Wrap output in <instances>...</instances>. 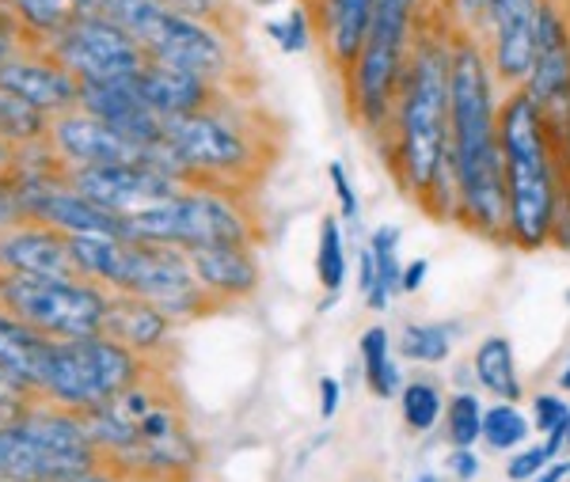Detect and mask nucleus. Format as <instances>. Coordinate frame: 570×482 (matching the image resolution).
<instances>
[{
  "mask_svg": "<svg viewBox=\"0 0 570 482\" xmlns=\"http://www.w3.org/2000/svg\"><path fill=\"white\" fill-rule=\"evenodd\" d=\"M449 134L461 206L456 220L487 239H505V168L491 65L468 31L449 39Z\"/></svg>",
  "mask_w": 570,
  "mask_h": 482,
  "instance_id": "f257e3e1",
  "label": "nucleus"
},
{
  "mask_svg": "<svg viewBox=\"0 0 570 482\" xmlns=\"http://www.w3.org/2000/svg\"><path fill=\"white\" fill-rule=\"evenodd\" d=\"M499 145L505 168V239L521 252H540L556 232L567 171L563 145L525 88L510 91L499 104Z\"/></svg>",
  "mask_w": 570,
  "mask_h": 482,
  "instance_id": "f03ea898",
  "label": "nucleus"
},
{
  "mask_svg": "<svg viewBox=\"0 0 570 482\" xmlns=\"http://www.w3.org/2000/svg\"><path fill=\"white\" fill-rule=\"evenodd\" d=\"M449 39L445 31H430L411 46L407 69L400 80V96L392 110V171L400 187L426 206L449 153Z\"/></svg>",
  "mask_w": 570,
  "mask_h": 482,
  "instance_id": "7ed1b4c3",
  "label": "nucleus"
},
{
  "mask_svg": "<svg viewBox=\"0 0 570 482\" xmlns=\"http://www.w3.org/2000/svg\"><path fill=\"white\" fill-rule=\"evenodd\" d=\"M422 16V0H376L362 53L346 72L351 110L370 134H384L392 122L400 80L411 58V35Z\"/></svg>",
  "mask_w": 570,
  "mask_h": 482,
  "instance_id": "20e7f679",
  "label": "nucleus"
},
{
  "mask_svg": "<svg viewBox=\"0 0 570 482\" xmlns=\"http://www.w3.org/2000/svg\"><path fill=\"white\" fill-rule=\"evenodd\" d=\"M126 239L168 244L179 252L195 247H252L259 239L240 194L220 187H187L176 198L126 217Z\"/></svg>",
  "mask_w": 570,
  "mask_h": 482,
  "instance_id": "39448f33",
  "label": "nucleus"
},
{
  "mask_svg": "<svg viewBox=\"0 0 570 482\" xmlns=\"http://www.w3.org/2000/svg\"><path fill=\"white\" fill-rule=\"evenodd\" d=\"M149 373V357L134 354L115 338H66L50 350L42 395L69 411H91Z\"/></svg>",
  "mask_w": 570,
  "mask_h": 482,
  "instance_id": "423d86ee",
  "label": "nucleus"
},
{
  "mask_svg": "<svg viewBox=\"0 0 570 482\" xmlns=\"http://www.w3.org/2000/svg\"><path fill=\"white\" fill-rule=\"evenodd\" d=\"M233 96L220 107L198 115L164 118V137L187 156L202 187L233 190L228 183H247L263 171V141L240 115H233Z\"/></svg>",
  "mask_w": 570,
  "mask_h": 482,
  "instance_id": "0eeeda50",
  "label": "nucleus"
},
{
  "mask_svg": "<svg viewBox=\"0 0 570 482\" xmlns=\"http://www.w3.org/2000/svg\"><path fill=\"white\" fill-rule=\"evenodd\" d=\"M107 293L96 282H66V277H0V312L16 315L50 342L96 338L104 327Z\"/></svg>",
  "mask_w": 570,
  "mask_h": 482,
  "instance_id": "6e6552de",
  "label": "nucleus"
},
{
  "mask_svg": "<svg viewBox=\"0 0 570 482\" xmlns=\"http://www.w3.org/2000/svg\"><path fill=\"white\" fill-rule=\"evenodd\" d=\"M46 53H53L80 85H126L149 65L141 42L110 20H77L46 46Z\"/></svg>",
  "mask_w": 570,
  "mask_h": 482,
  "instance_id": "1a4fd4ad",
  "label": "nucleus"
},
{
  "mask_svg": "<svg viewBox=\"0 0 570 482\" xmlns=\"http://www.w3.org/2000/svg\"><path fill=\"white\" fill-rule=\"evenodd\" d=\"M525 96L540 107L548 129L559 145L570 134V20L556 0H540L537 16V50L525 77Z\"/></svg>",
  "mask_w": 570,
  "mask_h": 482,
  "instance_id": "9d476101",
  "label": "nucleus"
},
{
  "mask_svg": "<svg viewBox=\"0 0 570 482\" xmlns=\"http://www.w3.org/2000/svg\"><path fill=\"white\" fill-rule=\"evenodd\" d=\"M66 179L72 190H80L96 206H104L118 217H134L141 209H153L160 201L176 198V179L160 175L149 164H91V168H66Z\"/></svg>",
  "mask_w": 570,
  "mask_h": 482,
  "instance_id": "9b49d317",
  "label": "nucleus"
},
{
  "mask_svg": "<svg viewBox=\"0 0 570 482\" xmlns=\"http://www.w3.org/2000/svg\"><path fill=\"white\" fill-rule=\"evenodd\" d=\"M50 145L66 168H91V164H145V148L122 137L104 118L85 107L50 118Z\"/></svg>",
  "mask_w": 570,
  "mask_h": 482,
  "instance_id": "f8f14e48",
  "label": "nucleus"
},
{
  "mask_svg": "<svg viewBox=\"0 0 570 482\" xmlns=\"http://www.w3.org/2000/svg\"><path fill=\"white\" fill-rule=\"evenodd\" d=\"M27 274V277H66V282H88L80 263L72 258L69 236L39 220L0 232V277Z\"/></svg>",
  "mask_w": 570,
  "mask_h": 482,
  "instance_id": "ddd939ff",
  "label": "nucleus"
},
{
  "mask_svg": "<svg viewBox=\"0 0 570 482\" xmlns=\"http://www.w3.org/2000/svg\"><path fill=\"white\" fill-rule=\"evenodd\" d=\"M0 88L16 91L23 104H31L35 110H42V115H50V118L66 115V110H77L80 91H85V85L72 77L66 65L46 50L23 53V58L0 65Z\"/></svg>",
  "mask_w": 570,
  "mask_h": 482,
  "instance_id": "4468645a",
  "label": "nucleus"
},
{
  "mask_svg": "<svg viewBox=\"0 0 570 482\" xmlns=\"http://www.w3.org/2000/svg\"><path fill=\"white\" fill-rule=\"evenodd\" d=\"M540 0H491L487 31H491V69L505 85H525L532 50H537Z\"/></svg>",
  "mask_w": 570,
  "mask_h": 482,
  "instance_id": "2eb2a0df",
  "label": "nucleus"
},
{
  "mask_svg": "<svg viewBox=\"0 0 570 482\" xmlns=\"http://www.w3.org/2000/svg\"><path fill=\"white\" fill-rule=\"evenodd\" d=\"M80 471L96 468L46 444L20 419L0 422V479L4 482H61L69 475H80Z\"/></svg>",
  "mask_w": 570,
  "mask_h": 482,
  "instance_id": "dca6fc26",
  "label": "nucleus"
},
{
  "mask_svg": "<svg viewBox=\"0 0 570 482\" xmlns=\"http://www.w3.org/2000/svg\"><path fill=\"white\" fill-rule=\"evenodd\" d=\"M137 91L145 96L160 118H183V115H198V110H209V107H220L233 91L228 88H217L209 80L195 77V72H183V69H171L164 61H153L141 69V77L134 80Z\"/></svg>",
  "mask_w": 570,
  "mask_h": 482,
  "instance_id": "f3484780",
  "label": "nucleus"
},
{
  "mask_svg": "<svg viewBox=\"0 0 570 482\" xmlns=\"http://www.w3.org/2000/svg\"><path fill=\"white\" fill-rule=\"evenodd\" d=\"M80 107L88 115L104 118L107 126H115L118 134L130 137L141 148L156 145L164 137V118L145 104V96L137 91L134 80H126V85H85Z\"/></svg>",
  "mask_w": 570,
  "mask_h": 482,
  "instance_id": "a211bd4d",
  "label": "nucleus"
},
{
  "mask_svg": "<svg viewBox=\"0 0 570 482\" xmlns=\"http://www.w3.org/2000/svg\"><path fill=\"white\" fill-rule=\"evenodd\" d=\"M373 8H376V0H316V4L308 8L312 31L320 35L327 61L335 65L343 77L351 72L357 53H362Z\"/></svg>",
  "mask_w": 570,
  "mask_h": 482,
  "instance_id": "6ab92c4d",
  "label": "nucleus"
},
{
  "mask_svg": "<svg viewBox=\"0 0 570 482\" xmlns=\"http://www.w3.org/2000/svg\"><path fill=\"white\" fill-rule=\"evenodd\" d=\"M171 327H176V323L156 308L153 301H145V296L107 293L104 327H99V335L104 338L122 342V346H130L134 354H141V357H153L168 346Z\"/></svg>",
  "mask_w": 570,
  "mask_h": 482,
  "instance_id": "aec40b11",
  "label": "nucleus"
},
{
  "mask_svg": "<svg viewBox=\"0 0 570 482\" xmlns=\"http://www.w3.org/2000/svg\"><path fill=\"white\" fill-rule=\"evenodd\" d=\"M195 282L217 301H244L259 289V263L252 247H195L187 252Z\"/></svg>",
  "mask_w": 570,
  "mask_h": 482,
  "instance_id": "412c9836",
  "label": "nucleus"
},
{
  "mask_svg": "<svg viewBox=\"0 0 570 482\" xmlns=\"http://www.w3.org/2000/svg\"><path fill=\"white\" fill-rule=\"evenodd\" d=\"M50 350H53L50 338H42L39 331H31L16 315L0 312V368L12 373L16 380H23V384H31L39 395L46 384Z\"/></svg>",
  "mask_w": 570,
  "mask_h": 482,
  "instance_id": "4be33fe9",
  "label": "nucleus"
},
{
  "mask_svg": "<svg viewBox=\"0 0 570 482\" xmlns=\"http://www.w3.org/2000/svg\"><path fill=\"white\" fill-rule=\"evenodd\" d=\"M472 373L491 395H499L502 403L521 399V380H518V357H513V342L505 335H491L480 342L472 357Z\"/></svg>",
  "mask_w": 570,
  "mask_h": 482,
  "instance_id": "5701e85b",
  "label": "nucleus"
},
{
  "mask_svg": "<svg viewBox=\"0 0 570 482\" xmlns=\"http://www.w3.org/2000/svg\"><path fill=\"white\" fill-rule=\"evenodd\" d=\"M395 247H400V228L395 225H381L373 232L370 252L376 263V289L370 296V308L376 312L389 308L395 289H403V266H400V258H395Z\"/></svg>",
  "mask_w": 570,
  "mask_h": 482,
  "instance_id": "b1692460",
  "label": "nucleus"
},
{
  "mask_svg": "<svg viewBox=\"0 0 570 482\" xmlns=\"http://www.w3.org/2000/svg\"><path fill=\"white\" fill-rule=\"evenodd\" d=\"M0 137L8 145H35L50 137V115L35 110L31 104H23L16 91L0 88Z\"/></svg>",
  "mask_w": 570,
  "mask_h": 482,
  "instance_id": "393cba45",
  "label": "nucleus"
},
{
  "mask_svg": "<svg viewBox=\"0 0 570 482\" xmlns=\"http://www.w3.org/2000/svg\"><path fill=\"white\" fill-rule=\"evenodd\" d=\"M362 361H365V384L376 399H392L400 395V365L392 361L389 350V331L370 327L362 335Z\"/></svg>",
  "mask_w": 570,
  "mask_h": 482,
  "instance_id": "a878e982",
  "label": "nucleus"
},
{
  "mask_svg": "<svg viewBox=\"0 0 570 482\" xmlns=\"http://www.w3.org/2000/svg\"><path fill=\"white\" fill-rule=\"evenodd\" d=\"M16 8V16L31 27L35 39L50 46L66 27L77 23V0H8Z\"/></svg>",
  "mask_w": 570,
  "mask_h": 482,
  "instance_id": "bb28decb",
  "label": "nucleus"
},
{
  "mask_svg": "<svg viewBox=\"0 0 570 482\" xmlns=\"http://www.w3.org/2000/svg\"><path fill=\"white\" fill-rule=\"evenodd\" d=\"M400 354L419 365H438L453 354V335L445 323H411L400 335Z\"/></svg>",
  "mask_w": 570,
  "mask_h": 482,
  "instance_id": "cd10ccee",
  "label": "nucleus"
},
{
  "mask_svg": "<svg viewBox=\"0 0 570 482\" xmlns=\"http://www.w3.org/2000/svg\"><path fill=\"white\" fill-rule=\"evenodd\" d=\"M400 411H403V422L407 430L415 433H430L441 419V392L438 384L430 380H411V384L400 387Z\"/></svg>",
  "mask_w": 570,
  "mask_h": 482,
  "instance_id": "c85d7f7f",
  "label": "nucleus"
},
{
  "mask_svg": "<svg viewBox=\"0 0 570 482\" xmlns=\"http://www.w3.org/2000/svg\"><path fill=\"white\" fill-rule=\"evenodd\" d=\"M483 403L480 395H453L449 399V411H445V433L453 449H472L475 441L483 437Z\"/></svg>",
  "mask_w": 570,
  "mask_h": 482,
  "instance_id": "c756f323",
  "label": "nucleus"
},
{
  "mask_svg": "<svg viewBox=\"0 0 570 482\" xmlns=\"http://www.w3.org/2000/svg\"><path fill=\"white\" fill-rule=\"evenodd\" d=\"M316 274L327 296H335L346 282V252H343V232L335 217H324L320 225V252H316Z\"/></svg>",
  "mask_w": 570,
  "mask_h": 482,
  "instance_id": "7c9ffc66",
  "label": "nucleus"
},
{
  "mask_svg": "<svg viewBox=\"0 0 570 482\" xmlns=\"http://www.w3.org/2000/svg\"><path fill=\"white\" fill-rule=\"evenodd\" d=\"M529 430H532L529 419L513 403H499L483 414V441L499 452H513L529 437Z\"/></svg>",
  "mask_w": 570,
  "mask_h": 482,
  "instance_id": "2f4dec72",
  "label": "nucleus"
},
{
  "mask_svg": "<svg viewBox=\"0 0 570 482\" xmlns=\"http://www.w3.org/2000/svg\"><path fill=\"white\" fill-rule=\"evenodd\" d=\"M35 50H46V46L35 39L31 27L16 16V8L0 0V65L23 58V53H35Z\"/></svg>",
  "mask_w": 570,
  "mask_h": 482,
  "instance_id": "473e14b6",
  "label": "nucleus"
},
{
  "mask_svg": "<svg viewBox=\"0 0 570 482\" xmlns=\"http://www.w3.org/2000/svg\"><path fill=\"white\" fill-rule=\"evenodd\" d=\"M532 422H537V430L548 437V449L563 452V433H567V422H570V403L559 395H537L532 399Z\"/></svg>",
  "mask_w": 570,
  "mask_h": 482,
  "instance_id": "72a5a7b5",
  "label": "nucleus"
},
{
  "mask_svg": "<svg viewBox=\"0 0 570 482\" xmlns=\"http://www.w3.org/2000/svg\"><path fill=\"white\" fill-rule=\"evenodd\" d=\"M176 12L190 16V20H202L209 27H217V31L233 35L236 39V27H240V12H233V4L228 0H168Z\"/></svg>",
  "mask_w": 570,
  "mask_h": 482,
  "instance_id": "f704fd0d",
  "label": "nucleus"
},
{
  "mask_svg": "<svg viewBox=\"0 0 570 482\" xmlns=\"http://www.w3.org/2000/svg\"><path fill=\"white\" fill-rule=\"evenodd\" d=\"M39 399L46 395H39L31 384H23V380H16L12 373L0 368V422H12L16 414L27 411L31 403H39Z\"/></svg>",
  "mask_w": 570,
  "mask_h": 482,
  "instance_id": "c9c22d12",
  "label": "nucleus"
},
{
  "mask_svg": "<svg viewBox=\"0 0 570 482\" xmlns=\"http://www.w3.org/2000/svg\"><path fill=\"white\" fill-rule=\"evenodd\" d=\"M556 460V452L544 444H532V449L518 452V456H510V468H505V475H510V482H529L532 475H540V471L548 468V463Z\"/></svg>",
  "mask_w": 570,
  "mask_h": 482,
  "instance_id": "e433bc0d",
  "label": "nucleus"
},
{
  "mask_svg": "<svg viewBox=\"0 0 570 482\" xmlns=\"http://www.w3.org/2000/svg\"><path fill=\"white\" fill-rule=\"evenodd\" d=\"M23 201H20V190H16V179L8 171H0V232L23 225Z\"/></svg>",
  "mask_w": 570,
  "mask_h": 482,
  "instance_id": "4c0bfd02",
  "label": "nucleus"
},
{
  "mask_svg": "<svg viewBox=\"0 0 570 482\" xmlns=\"http://www.w3.org/2000/svg\"><path fill=\"white\" fill-rule=\"evenodd\" d=\"M327 175H331V187H335V198H338V209H343V217L357 220V217H362V206H357V194L351 187V179H346V168L338 160H331Z\"/></svg>",
  "mask_w": 570,
  "mask_h": 482,
  "instance_id": "58836bf2",
  "label": "nucleus"
},
{
  "mask_svg": "<svg viewBox=\"0 0 570 482\" xmlns=\"http://www.w3.org/2000/svg\"><path fill=\"white\" fill-rule=\"evenodd\" d=\"M449 8H453L456 23H461V31H483L487 27V12H491V0H449Z\"/></svg>",
  "mask_w": 570,
  "mask_h": 482,
  "instance_id": "ea45409f",
  "label": "nucleus"
},
{
  "mask_svg": "<svg viewBox=\"0 0 570 482\" xmlns=\"http://www.w3.org/2000/svg\"><path fill=\"white\" fill-rule=\"evenodd\" d=\"M338 399H343V384H338L335 376L320 380V414H324V422H331L338 414Z\"/></svg>",
  "mask_w": 570,
  "mask_h": 482,
  "instance_id": "a19ab883",
  "label": "nucleus"
},
{
  "mask_svg": "<svg viewBox=\"0 0 570 482\" xmlns=\"http://www.w3.org/2000/svg\"><path fill=\"white\" fill-rule=\"evenodd\" d=\"M449 471H453L461 482L475 479V475H480V456H475L472 449H456L453 456H449Z\"/></svg>",
  "mask_w": 570,
  "mask_h": 482,
  "instance_id": "79ce46f5",
  "label": "nucleus"
},
{
  "mask_svg": "<svg viewBox=\"0 0 570 482\" xmlns=\"http://www.w3.org/2000/svg\"><path fill=\"white\" fill-rule=\"evenodd\" d=\"M426 270H430L426 258H415V263L403 266V293H419L422 282H426Z\"/></svg>",
  "mask_w": 570,
  "mask_h": 482,
  "instance_id": "37998d69",
  "label": "nucleus"
},
{
  "mask_svg": "<svg viewBox=\"0 0 570 482\" xmlns=\"http://www.w3.org/2000/svg\"><path fill=\"white\" fill-rule=\"evenodd\" d=\"M357 285H362L365 301H370L373 289H376V263H373V252H370V247L362 252V270H357Z\"/></svg>",
  "mask_w": 570,
  "mask_h": 482,
  "instance_id": "c03bdc74",
  "label": "nucleus"
},
{
  "mask_svg": "<svg viewBox=\"0 0 570 482\" xmlns=\"http://www.w3.org/2000/svg\"><path fill=\"white\" fill-rule=\"evenodd\" d=\"M61 482H126V479L110 475L107 468H96V471H80V475H69V479H61Z\"/></svg>",
  "mask_w": 570,
  "mask_h": 482,
  "instance_id": "a18cd8bd",
  "label": "nucleus"
},
{
  "mask_svg": "<svg viewBox=\"0 0 570 482\" xmlns=\"http://www.w3.org/2000/svg\"><path fill=\"white\" fill-rule=\"evenodd\" d=\"M570 475V468L567 463H548L544 471H540V475H532L529 482H563Z\"/></svg>",
  "mask_w": 570,
  "mask_h": 482,
  "instance_id": "49530a36",
  "label": "nucleus"
},
{
  "mask_svg": "<svg viewBox=\"0 0 570 482\" xmlns=\"http://www.w3.org/2000/svg\"><path fill=\"white\" fill-rule=\"evenodd\" d=\"M563 171H567V187H570V134H567V145H563Z\"/></svg>",
  "mask_w": 570,
  "mask_h": 482,
  "instance_id": "de8ad7c7",
  "label": "nucleus"
},
{
  "mask_svg": "<svg viewBox=\"0 0 570 482\" xmlns=\"http://www.w3.org/2000/svg\"><path fill=\"white\" fill-rule=\"evenodd\" d=\"M559 387H563V392H570V365L563 368V373H559Z\"/></svg>",
  "mask_w": 570,
  "mask_h": 482,
  "instance_id": "09e8293b",
  "label": "nucleus"
},
{
  "mask_svg": "<svg viewBox=\"0 0 570 482\" xmlns=\"http://www.w3.org/2000/svg\"><path fill=\"white\" fill-rule=\"evenodd\" d=\"M563 449L570 452V422H567V433H563Z\"/></svg>",
  "mask_w": 570,
  "mask_h": 482,
  "instance_id": "8fccbe9b",
  "label": "nucleus"
},
{
  "mask_svg": "<svg viewBox=\"0 0 570 482\" xmlns=\"http://www.w3.org/2000/svg\"><path fill=\"white\" fill-rule=\"evenodd\" d=\"M415 482H438V479H434V475H419Z\"/></svg>",
  "mask_w": 570,
  "mask_h": 482,
  "instance_id": "3c124183",
  "label": "nucleus"
},
{
  "mask_svg": "<svg viewBox=\"0 0 570 482\" xmlns=\"http://www.w3.org/2000/svg\"><path fill=\"white\" fill-rule=\"evenodd\" d=\"M301 4H305V12H308V8H312V4H316V0H301Z\"/></svg>",
  "mask_w": 570,
  "mask_h": 482,
  "instance_id": "603ef678",
  "label": "nucleus"
},
{
  "mask_svg": "<svg viewBox=\"0 0 570 482\" xmlns=\"http://www.w3.org/2000/svg\"><path fill=\"white\" fill-rule=\"evenodd\" d=\"M4 4H8V0H4Z\"/></svg>",
  "mask_w": 570,
  "mask_h": 482,
  "instance_id": "864d4df0",
  "label": "nucleus"
}]
</instances>
